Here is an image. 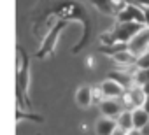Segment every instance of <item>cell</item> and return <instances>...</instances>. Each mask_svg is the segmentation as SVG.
Listing matches in <instances>:
<instances>
[{
  "mask_svg": "<svg viewBox=\"0 0 149 135\" xmlns=\"http://www.w3.org/2000/svg\"><path fill=\"white\" fill-rule=\"evenodd\" d=\"M116 18H118V23H128V21H133V16H132V13L128 11V7H125L123 11H119V13L116 14Z\"/></svg>",
  "mask_w": 149,
  "mask_h": 135,
  "instance_id": "obj_16",
  "label": "cell"
},
{
  "mask_svg": "<svg viewBox=\"0 0 149 135\" xmlns=\"http://www.w3.org/2000/svg\"><path fill=\"white\" fill-rule=\"evenodd\" d=\"M118 126L123 128L125 132L133 130V128H135V126H133V112L128 111V109H125V111L118 116Z\"/></svg>",
  "mask_w": 149,
  "mask_h": 135,
  "instance_id": "obj_13",
  "label": "cell"
},
{
  "mask_svg": "<svg viewBox=\"0 0 149 135\" xmlns=\"http://www.w3.org/2000/svg\"><path fill=\"white\" fill-rule=\"evenodd\" d=\"M142 107H144V109H146V111L149 112V95L146 97V102H144V105H142Z\"/></svg>",
  "mask_w": 149,
  "mask_h": 135,
  "instance_id": "obj_21",
  "label": "cell"
},
{
  "mask_svg": "<svg viewBox=\"0 0 149 135\" xmlns=\"http://www.w3.org/2000/svg\"><path fill=\"white\" fill-rule=\"evenodd\" d=\"M144 26L135 23V21H128V23H118L112 30V35L116 39V42H130Z\"/></svg>",
  "mask_w": 149,
  "mask_h": 135,
  "instance_id": "obj_3",
  "label": "cell"
},
{
  "mask_svg": "<svg viewBox=\"0 0 149 135\" xmlns=\"http://www.w3.org/2000/svg\"><path fill=\"white\" fill-rule=\"evenodd\" d=\"M112 2V6H114V9H116V14L119 13V11H123L128 4H126V0H111Z\"/></svg>",
  "mask_w": 149,
  "mask_h": 135,
  "instance_id": "obj_17",
  "label": "cell"
},
{
  "mask_svg": "<svg viewBox=\"0 0 149 135\" xmlns=\"http://www.w3.org/2000/svg\"><path fill=\"white\" fill-rule=\"evenodd\" d=\"M100 90H102V93H104L105 98H121V95L126 91L118 81H114V79H111V77H107V79L100 84Z\"/></svg>",
  "mask_w": 149,
  "mask_h": 135,
  "instance_id": "obj_7",
  "label": "cell"
},
{
  "mask_svg": "<svg viewBox=\"0 0 149 135\" xmlns=\"http://www.w3.org/2000/svg\"><path fill=\"white\" fill-rule=\"evenodd\" d=\"M63 26H65V23H63V21H58V23L49 30V33L46 35V39H44V42H42V49L37 53L39 58H46V56H49V54L53 53V49H54V46H56V40H58V37H60Z\"/></svg>",
  "mask_w": 149,
  "mask_h": 135,
  "instance_id": "obj_4",
  "label": "cell"
},
{
  "mask_svg": "<svg viewBox=\"0 0 149 135\" xmlns=\"http://www.w3.org/2000/svg\"><path fill=\"white\" fill-rule=\"evenodd\" d=\"M146 9V26L149 28V7H144Z\"/></svg>",
  "mask_w": 149,
  "mask_h": 135,
  "instance_id": "obj_20",
  "label": "cell"
},
{
  "mask_svg": "<svg viewBox=\"0 0 149 135\" xmlns=\"http://www.w3.org/2000/svg\"><path fill=\"white\" fill-rule=\"evenodd\" d=\"M132 112H133V126L139 128V130H142V128L149 123V112H147L144 107H137V109H133Z\"/></svg>",
  "mask_w": 149,
  "mask_h": 135,
  "instance_id": "obj_12",
  "label": "cell"
},
{
  "mask_svg": "<svg viewBox=\"0 0 149 135\" xmlns=\"http://www.w3.org/2000/svg\"><path fill=\"white\" fill-rule=\"evenodd\" d=\"M116 63H119V65H123V67H130V65H135L137 63V54L132 51V49H125V51H119V53H116L114 56H111Z\"/></svg>",
  "mask_w": 149,
  "mask_h": 135,
  "instance_id": "obj_11",
  "label": "cell"
},
{
  "mask_svg": "<svg viewBox=\"0 0 149 135\" xmlns=\"http://www.w3.org/2000/svg\"><path fill=\"white\" fill-rule=\"evenodd\" d=\"M135 2L139 6H142V7H149V0H135Z\"/></svg>",
  "mask_w": 149,
  "mask_h": 135,
  "instance_id": "obj_19",
  "label": "cell"
},
{
  "mask_svg": "<svg viewBox=\"0 0 149 135\" xmlns=\"http://www.w3.org/2000/svg\"><path fill=\"white\" fill-rule=\"evenodd\" d=\"M142 88H144V93H146V95H149V83L142 84Z\"/></svg>",
  "mask_w": 149,
  "mask_h": 135,
  "instance_id": "obj_22",
  "label": "cell"
},
{
  "mask_svg": "<svg viewBox=\"0 0 149 135\" xmlns=\"http://www.w3.org/2000/svg\"><path fill=\"white\" fill-rule=\"evenodd\" d=\"M130 49H132L137 56H140L142 53L149 51V28H147V26H144V28L130 40Z\"/></svg>",
  "mask_w": 149,
  "mask_h": 135,
  "instance_id": "obj_6",
  "label": "cell"
},
{
  "mask_svg": "<svg viewBox=\"0 0 149 135\" xmlns=\"http://www.w3.org/2000/svg\"><path fill=\"white\" fill-rule=\"evenodd\" d=\"M16 97L18 109L28 104V56L21 46L16 47Z\"/></svg>",
  "mask_w": 149,
  "mask_h": 135,
  "instance_id": "obj_1",
  "label": "cell"
},
{
  "mask_svg": "<svg viewBox=\"0 0 149 135\" xmlns=\"http://www.w3.org/2000/svg\"><path fill=\"white\" fill-rule=\"evenodd\" d=\"M135 67H137V69H140V70H149V51L142 53V54L137 58Z\"/></svg>",
  "mask_w": 149,
  "mask_h": 135,
  "instance_id": "obj_15",
  "label": "cell"
},
{
  "mask_svg": "<svg viewBox=\"0 0 149 135\" xmlns=\"http://www.w3.org/2000/svg\"><path fill=\"white\" fill-rule=\"evenodd\" d=\"M146 97H147V95L144 93V88H142L140 84H135L133 88L126 90V91L121 95V102H123L125 109L133 111V109H137V107H142V105H144Z\"/></svg>",
  "mask_w": 149,
  "mask_h": 135,
  "instance_id": "obj_2",
  "label": "cell"
},
{
  "mask_svg": "<svg viewBox=\"0 0 149 135\" xmlns=\"http://www.w3.org/2000/svg\"><path fill=\"white\" fill-rule=\"evenodd\" d=\"M116 128H118V119H114V118L104 116V118H100V119L95 123V132H97V135H112Z\"/></svg>",
  "mask_w": 149,
  "mask_h": 135,
  "instance_id": "obj_8",
  "label": "cell"
},
{
  "mask_svg": "<svg viewBox=\"0 0 149 135\" xmlns=\"http://www.w3.org/2000/svg\"><path fill=\"white\" fill-rule=\"evenodd\" d=\"M90 2H91L102 14H105V16H114V14H116V9H114V6H112L111 0H90Z\"/></svg>",
  "mask_w": 149,
  "mask_h": 135,
  "instance_id": "obj_14",
  "label": "cell"
},
{
  "mask_svg": "<svg viewBox=\"0 0 149 135\" xmlns=\"http://www.w3.org/2000/svg\"><path fill=\"white\" fill-rule=\"evenodd\" d=\"M126 135H142V130H139V128H133V130H130Z\"/></svg>",
  "mask_w": 149,
  "mask_h": 135,
  "instance_id": "obj_18",
  "label": "cell"
},
{
  "mask_svg": "<svg viewBox=\"0 0 149 135\" xmlns=\"http://www.w3.org/2000/svg\"><path fill=\"white\" fill-rule=\"evenodd\" d=\"M98 107H100V112H102L104 116H107V118H114V119H118V116L125 111L123 102L118 100V98H104V100L100 102Z\"/></svg>",
  "mask_w": 149,
  "mask_h": 135,
  "instance_id": "obj_5",
  "label": "cell"
},
{
  "mask_svg": "<svg viewBox=\"0 0 149 135\" xmlns=\"http://www.w3.org/2000/svg\"><path fill=\"white\" fill-rule=\"evenodd\" d=\"M109 77L114 79V81H118L125 90H130V88H133V86L137 84L135 74H126V72H119V70H111V72H109Z\"/></svg>",
  "mask_w": 149,
  "mask_h": 135,
  "instance_id": "obj_9",
  "label": "cell"
},
{
  "mask_svg": "<svg viewBox=\"0 0 149 135\" xmlns=\"http://www.w3.org/2000/svg\"><path fill=\"white\" fill-rule=\"evenodd\" d=\"M76 102H77V105L83 107V109L90 107V105L93 104V88H90V86H81V88L77 90V93H76Z\"/></svg>",
  "mask_w": 149,
  "mask_h": 135,
  "instance_id": "obj_10",
  "label": "cell"
}]
</instances>
